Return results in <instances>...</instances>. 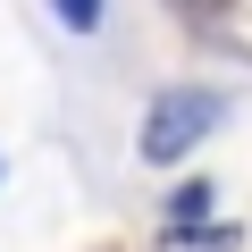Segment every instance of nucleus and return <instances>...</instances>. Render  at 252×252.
<instances>
[{"instance_id": "f257e3e1", "label": "nucleus", "mask_w": 252, "mask_h": 252, "mask_svg": "<svg viewBox=\"0 0 252 252\" xmlns=\"http://www.w3.org/2000/svg\"><path fill=\"white\" fill-rule=\"evenodd\" d=\"M219 118H227V101H219V93L177 84V93H160V101L143 109V135H135V143H143V160H152V168H168V160H185V152L210 135Z\"/></svg>"}, {"instance_id": "f03ea898", "label": "nucleus", "mask_w": 252, "mask_h": 252, "mask_svg": "<svg viewBox=\"0 0 252 252\" xmlns=\"http://www.w3.org/2000/svg\"><path fill=\"white\" fill-rule=\"evenodd\" d=\"M160 252H235V219H185V227H168Z\"/></svg>"}, {"instance_id": "7ed1b4c3", "label": "nucleus", "mask_w": 252, "mask_h": 252, "mask_svg": "<svg viewBox=\"0 0 252 252\" xmlns=\"http://www.w3.org/2000/svg\"><path fill=\"white\" fill-rule=\"evenodd\" d=\"M51 9H59L76 34H93V26H101V0H51Z\"/></svg>"}, {"instance_id": "20e7f679", "label": "nucleus", "mask_w": 252, "mask_h": 252, "mask_svg": "<svg viewBox=\"0 0 252 252\" xmlns=\"http://www.w3.org/2000/svg\"><path fill=\"white\" fill-rule=\"evenodd\" d=\"M168 219H177V227H185V219H210V185H185V193H177V210H168Z\"/></svg>"}, {"instance_id": "39448f33", "label": "nucleus", "mask_w": 252, "mask_h": 252, "mask_svg": "<svg viewBox=\"0 0 252 252\" xmlns=\"http://www.w3.org/2000/svg\"><path fill=\"white\" fill-rule=\"evenodd\" d=\"M185 9H193V17H227V0H185Z\"/></svg>"}]
</instances>
